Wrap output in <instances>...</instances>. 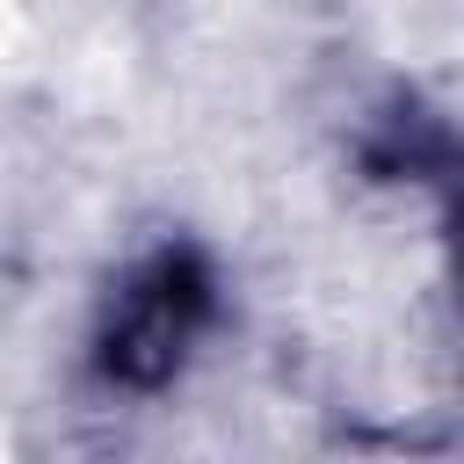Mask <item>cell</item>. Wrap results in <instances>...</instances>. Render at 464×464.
Wrapping results in <instances>:
<instances>
[{
	"instance_id": "1",
	"label": "cell",
	"mask_w": 464,
	"mask_h": 464,
	"mask_svg": "<svg viewBox=\"0 0 464 464\" xmlns=\"http://www.w3.org/2000/svg\"><path fill=\"white\" fill-rule=\"evenodd\" d=\"M203 319H210V268L188 246H167L116 290V312L102 334V370L138 392L167 384L181 370L188 341L203 334Z\"/></svg>"
}]
</instances>
